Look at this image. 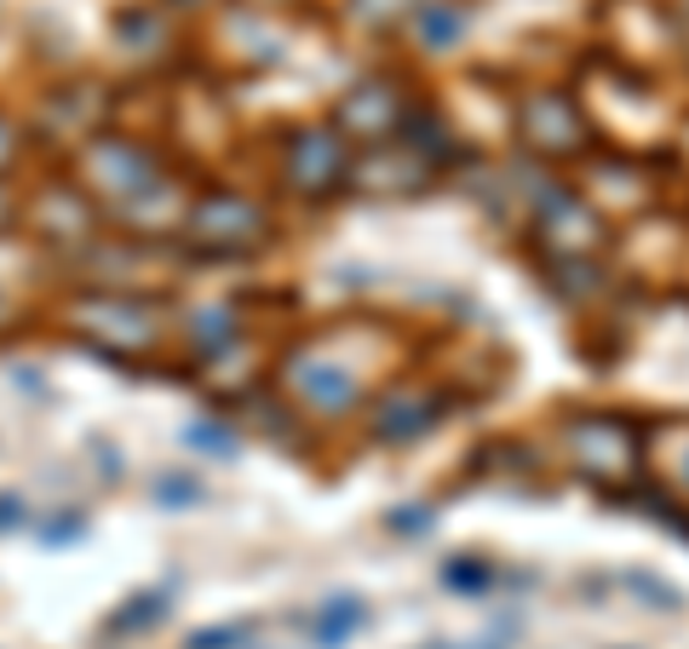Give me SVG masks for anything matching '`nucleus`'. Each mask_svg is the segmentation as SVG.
Listing matches in <instances>:
<instances>
[{"instance_id": "obj_1", "label": "nucleus", "mask_w": 689, "mask_h": 649, "mask_svg": "<svg viewBox=\"0 0 689 649\" xmlns=\"http://www.w3.org/2000/svg\"><path fill=\"white\" fill-rule=\"evenodd\" d=\"M363 609H356V597H334V609L322 615V644H340V633H351Z\"/></svg>"}]
</instances>
